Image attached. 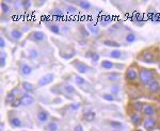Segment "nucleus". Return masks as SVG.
Wrapping results in <instances>:
<instances>
[{
	"mask_svg": "<svg viewBox=\"0 0 160 131\" xmlns=\"http://www.w3.org/2000/svg\"><path fill=\"white\" fill-rule=\"evenodd\" d=\"M139 79H140L141 83L144 85H149L153 81H155L154 73L147 68H141L139 72Z\"/></svg>",
	"mask_w": 160,
	"mask_h": 131,
	"instance_id": "nucleus-1",
	"label": "nucleus"
},
{
	"mask_svg": "<svg viewBox=\"0 0 160 131\" xmlns=\"http://www.w3.org/2000/svg\"><path fill=\"white\" fill-rule=\"evenodd\" d=\"M54 79V75L53 73H46L44 75L40 80H38V86H46L48 84H50Z\"/></svg>",
	"mask_w": 160,
	"mask_h": 131,
	"instance_id": "nucleus-2",
	"label": "nucleus"
},
{
	"mask_svg": "<svg viewBox=\"0 0 160 131\" xmlns=\"http://www.w3.org/2000/svg\"><path fill=\"white\" fill-rule=\"evenodd\" d=\"M142 112H143L144 115H146L148 117H152V116L155 115V113H156V108H155L153 105L147 103V105H144Z\"/></svg>",
	"mask_w": 160,
	"mask_h": 131,
	"instance_id": "nucleus-3",
	"label": "nucleus"
},
{
	"mask_svg": "<svg viewBox=\"0 0 160 131\" xmlns=\"http://www.w3.org/2000/svg\"><path fill=\"white\" fill-rule=\"evenodd\" d=\"M143 126L146 130L148 131H153L155 128L157 127V121L154 118H146L143 123Z\"/></svg>",
	"mask_w": 160,
	"mask_h": 131,
	"instance_id": "nucleus-4",
	"label": "nucleus"
},
{
	"mask_svg": "<svg viewBox=\"0 0 160 131\" xmlns=\"http://www.w3.org/2000/svg\"><path fill=\"white\" fill-rule=\"evenodd\" d=\"M125 77H126V79L129 80V81H134V80L138 79V72H137V69H134L133 67H129L126 70Z\"/></svg>",
	"mask_w": 160,
	"mask_h": 131,
	"instance_id": "nucleus-5",
	"label": "nucleus"
},
{
	"mask_svg": "<svg viewBox=\"0 0 160 131\" xmlns=\"http://www.w3.org/2000/svg\"><path fill=\"white\" fill-rule=\"evenodd\" d=\"M20 100H21V105H25V107H29V105H32L34 103V98L32 97V96L28 95V94L22 95Z\"/></svg>",
	"mask_w": 160,
	"mask_h": 131,
	"instance_id": "nucleus-6",
	"label": "nucleus"
},
{
	"mask_svg": "<svg viewBox=\"0 0 160 131\" xmlns=\"http://www.w3.org/2000/svg\"><path fill=\"white\" fill-rule=\"evenodd\" d=\"M73 65L76 67V69L78 70V73H85L89 69V66L86 65V64L82 63V62H74Z\"/></svg>",
	"mask_w": 160,
	"mask_h": 131,
	"instance_id": "nucleus-7",
	"label": "nucleus"
},
{
	"mask_svg": "<svg viewBox=\"0 0 160 131\" xmlns=\"http://www.w3.org/2000/svg\"><path fill=\"white\" fill-rule=\"evenodd\" d=\"M17 92H18V89H14L11 93H9L8 95H6V97H5V102L6 103L10 102L11 105H12V103L17 99V98H16V93H17Z\"/></svg>",
	"mask_w": 160,
	"mask_h": 131,
	"instance_id": "nucleus-8",
	"label": "nucleus"
},
{
	"mask_svg": "<svg viewBox=\"0 0 160 131\" xmlns=\"http://www.w3.org/2000/svg\"><path fill=\"white\" fill-rule=\"evenodd\" d=\"M31 38L33 41H35V42H41V41H43L45 38V34L41 31H35L32 33Z\"/></svg>",
	"mask_w": 160,
	"mask_h": 131,
	"instance_id": "nucleus-9",
	"label": "nucleus"
},
{
	"mask_svg": "<svg viewBox=\"0 0 160 131\" xmlns=\"http://www.w3.org/2000/svg\"><path fill=\"white\" fill-rule=\"evenodd\" d=\"M142 58H143V61L144 62H147V63H150L154 59V53L150 51H144L142 53Z\"/></svg>",
	"mask_w": 160,
	"mask_h": 131,
	"instance_id": "nucleus-10",
	"label": "nucleus"
},
{
	"mask_svg": "<svg viewBox=\"0 0 160 131\" xmlns=\"http://www.w3.org/2000/svg\"><path fill=\"white\" fill-rule=\"evenodd\" d=\"M148 89L150 93H158L160 91V85L157 81H153L152 83L148 85Z\"/></svg>",
	"mask_w": 160,
	"mask_h": 131,
	"instance_id": "nucleus-11",
	"label": "nucleus"
},
{
	"mask_svg": "<svg viewBox=\"0 0 160 131\" xmlns=\"http://www.w3.org/2000/svg\"><path fill=\"white\" fill-rule=\"evenodd\" d=\"M48 117H49V115L46 111H40L37 113V119L41 123H46L48 121Z\"/></svg>",
	"mask_w": 160,
	"mask_h": 131,
	"instance_id": "nucleus-12",
	"label": "nucleus"
},
{
	"mask_svg": "<svg viewBox=\"0 0 160 131\" xmlns=\"http://www.w3.org/2000/svg\"><path fill=\"white\" fill-rule=\"evenodd\" d=\"M10 125L13 128H19L21 127V121L18 117H13V118L10 119Z\"/></svg>",
	"mask_w": 160,
	"mask_h": 131,
	"instance_id": "nucleus-13",
	"label": "nucleus"
},
{
	"mask_svg": "<svg viewBox=\"0 0 160 131\" xmlns=\"http://www.w3.org/2000/svg\"><path fill=\"white\" fill-rule=\"evenodd\" d=\"M20 70H21V73L25 76H29L32 72V68L27 64H22L21 67H20Z\"/></svg>",
	"mask_w": 160,
	"mask_h": 131,
	"instance_id": "nucleus-14",
	"label": "nucleus"
},
{
	"mask_svg": "<svg viewBox=\"0 0 160 131\" xmlns=\"http://www.w3.org/2000/svg\"><path fill=\"white\" fill-rule=\"evenodd\" d=\"M114 66V64L112 63L111 61H108V60H104V61L101 62V67L104 68V69H112Z\"/></svg>",
	"mask_w": 160,
	"mask_h": 131,
	"instance_id": "nucleus-15",
	"label": "nucleus"
},
{
	"mask_svg": "<svg viewBox=\"0 0 160 131\" xmlns=\"http://www.w3.org/2000/svg\"><path fill=\"white\" fill-rule=\"evenodd\" d=\"M83 117H84V119H85V121H93L95 119V117H96V114L94 113V112H92V111H89V112H86V113L84 114Z\"/></svg>",
	"mask_w": 160,
	"mask_h": 131,
	"instance_id": "nucleus-16",
	"label": "nucleus"
},
{
	"mask_svg": "<svg viewBox=\"0 0 160 131\" xmlns=\"http://www.w3.org/2000/svg\"><path fill=\"white\" fill-rule=\"evenodd\" d=\"M130 119H131V123L133 125H139L140 124V121H141V116L139 115L138 113H134L130 116Z\"/></svg>",
	"mask_w": 160,
	"mask_h": 131,
	"instance_id": "nucleus-17",
	"label": "nucleus"
},
{
	"mask_svg": "<svg viewBox=\"0 0 160 131\" xmlns=\"http://www.w3.org/2000/svg\"><path fill=\"white\" fill-rule=\"evenodd\" d=\"M11 35H12V37L15 38V40H20L22 36V33L20 31H18V29H13L12 31H11Z\"/></svg>",
	"mask_w": 160,
	"mask_h": 131,
	"instance_id": "nucleus-18",
	"label": "nucleus"
},
{
	"mask_svg": "<svg viewBox=\"0 0 160 131\" xmlns=\"http://www.w3.org/2000/svg\"><path fill=\"white\" fill-rule=\"evenodd\" d=\"M22 89H25V91H27V92H33L34 91V86H33V84H31L30 82H22Z\"/></svg>",
	"mask_w": 160,
	"mask_h": 131,
	"instance_id": "nucleus-19",
	"label": "nucleus"
},
{
	"mask_svg": "<svg viewBox=\"0 0 160 131\" xmlns=\"http://www.w3.org/2000/svg\"><path fill=\"white\" fill-rule=\"evenodd\" d=\"M58 129H59V127L57 125V123H54V121H51V123H49L46 126L47 131H58Z\"/></svg>",
	"mask_w": 160,
	"mask_h": 131,
	"instance_id": "nucleus-20",
	"label": "nucleus"
},
{
	"mask_svg": "<svg viewBox=\"0 0 160 131\" xmlns=\"http://www.w3.org/2000/svg\"><path fill=\"white\" fill-rule=\"evenodd\" d=\"M120 78V73H108L107 75V79L110 80V81H115Z\"/></svg>",
	"mask_w": 160,
	"mask_h": 131,
	"instance_id": "nucleus-21",
	"label": "nucleus"
},
{
	"mask_svg": "<svg viewBox=\"0 0 160 131\" xmlns=\"http://www.w3.org/2000/svg\"><path fill=\"white\" fill-rule=\"evenodd\" d=\"M63 91L66 94H73L75 92V87L73 85H70V84H66V85L63 86Z\"/></svg>",
	"mask_w": 160,
	"mask_h": 131,
	"instance_id": "nucleus-22",
	"label": "nucleus"
},
{
	"mask_svg": "<svg viewBox=\"0 0 160 131\" xmlns=\"http://www.w3.org/2000/svg\"><path fill=\"white\" fill-rule=\"evenodd\" d=\"M121 56H122V51H121V50H117V49L112 50L111 53H110V57L112 59H118V58H121Z\"/></svg>",
	"mask_w": 160,
	"mask_h": 131,
	"instance_id": "nucleus-23",
	"label": "nucleus"
},
{
	"mask_svg": "<svg viewBox=\"0 0 160 131\" xmlns=\"http://www.w3.org/2000/svg\"><path fill=\"white\" fill-rule=\"evenodd\" d=\"M143 107H144V103H143V102L136 101V102L133 103V108H134V110H136V111H138V112L142 111V110H143Z\"/></svg>",
	"mask_w": 160,
	"mask_h": 131,
	"instance_id": "nucleus-24",
	"label": "nucleus"
},
{
	"mask_svg": "<svg viewBox=\"0 0 160 131\" xmlns=\"http://www.w3.org/2000/svg\"><path fill=\"white\" fill-rule=\"evenodd\" d=\"M78 6L84 9V10H89V9L91 8V4L89 3L88 1H80V2H78Z\"/></svg>",
	"mask_w": 160,
	"mask_h": 131,
	"instance_id": "nucleus-25",
	"label": "nucleus"
},
{
	"mask_svg": "<svg viewBox=\"0 0 160 131\" xmlns=\"http://www.w3.org/2000/svg\"><path fill=\"white\" fill-rule=\"evenodd\" d=\"M28 54H29V58L30 59H35L38 57V52H37V50H35V49H30Z\"/></svg>",
	"mask_w": 160,
	"mask_h": 131,
	"instance_id": "nucleus-26",
	"label": "nucleus"
},
{
	"mask_svg": "<svg viewBox=\"0 0 160 131\" xmlns=\"http://www.w3.org/2000/svg\"><path fill=\"white\" fill-rule=\"evenodd\" d=\"M136 35L134 34H132V33H129V34H127V36H126V42L127 43H129V44H131V43H133L134 41H136Z\"/></svg>",
	"mask_w": 160,
	"mask_h": 131,
	"instance_id": "nucleus-27",
	"label": "nucleus"
},
{
	"mask_svg": "<svg viewBox=\"0 0 160 131\" xmlns=\"http://www.w3.org/2000/svg\"><path fill=\"white\" fill-rule=\"evenodd\" d=\"M104 44L107 46H112V47H118L120 46V44H117L116 42H113V41H109V40H105Z\"/></svg>",
	"mask_w": 160,
	"mask_h": 131,
	"instance_id": "nucleus-28",
	"label": "nucleus"
},
{
	"mask_svg": "<svg viewBox=\"0 0 160 131\" xmlns=\"http://www.w3.org/2000/svg\"><path fill=\"white\" fill-rule=\"evenodd\" d=\"M102 98H104V100H106V101H114V97L113 95H111V94H104L102 95Z\"/></svg>",
	"mask_w": 160,
	"mask_h": 131,
	"instance_id": "nucleus-29",
	"label": "nucleus"
},
{
	"mask_svg": "<svg viewBox=\"0 0 160 131\" xmlns=\"http://www.w3.org/2000/svg\"><path fill=\"white\" fill-rule=\"evenodd\" d=\"M75 81H76V83L78 84V85H82V84L85 83V80H84V78H82L81 76H77V77L75 78Z\"/></svg>",
	"mask_w": 160,
	"mask_h": 131,
	"instance_id": "nucleus-30",
	"label": "nucleus"
},
{
	"mask_svg": "<svg viewBox=\"0 0 160 131\" xmlns=\"http://www.w3.org/2000/svg\"><path fill=\"white\" fill-rule=\"evenodd\" d=\"M1 9H2V12H3V13H9V12H10V6H9L5 2H2V3H1Z\"/></svg>",
	"mask_w": 160,
	"mask_h": 131,
	"instance_id": "nucleus-31",
	"label": "nucleus"
},
{
	"mask_svg": "<svg viewBox=\"0 0 160 131\" xmlns=\"http://www.w3.org/2000/svg\"><path fill=\"white\" fill-rule=\"evenodd\" d=\"M110 125L114 128V129H118V128L122 127V124H121L120 121H112L110 123Z\"/></svg>",
	"mask_w": 160,
	"mask_h": 131,
	"instance_id": "nucleus-32",
	"label": "nucleus"
},
{
	"mask_svg": "<svg viewBox=\"0 0 160 131\" xmlns=\"http://www.w3.org/2000/svg\"><path fill=\"white\" fill-rule=\"evenodd\" d=\"M49 29H50V31L53 32V33H56V34L60 33V30H59V27L58 26H54V25H53V26H50Z\"/></svg>",
	"mask_w": 160,
	"mask_h": 131,
	"instance_id": "nucleus-33",
	"label": "nucleus"
},
{
	"mask_svg": "<svg viewBox=\"0 0 160 131\" xmlns=\"http://www.w3.org/2000/svg\"><path fill=\"white\" fill-rule=\"evenodd\" d=\"M80 108V103H78V102H75V103H72L70 105V109L73 110V111H77Z\"/></svg>",
	"mask_w": 160,
	"mask_h": 131,
	"instance_id": "nucleus-34",
	"label": "nucleus"
},
{
	"mask_svg": "<svg viewBox=\"0 0 160 131\" xmlns=\"http://www.w3.org/2000/svg\"><path fill=\"white\" fill-rule=\"evenodd\" d=\"M89 29H90L94 34H98V33H99V29H98L97 27H95V28H94V26H91V25H89Z\"/></svg>",
	"mask_w": 160,
	"mask_h": 131,
	"instance_id": "nucleus-35",
	"label": "nucleus"
},
{
	"mask_svg": "<svg viewBox=\"0 0 160 131\" xmlns=\"http://www.w3.org/2000/svg\"><path fill=\"white\" fill-rule=\"evenodd\" d=\"M91 59H92L93 62H97L98 60H99V54L96 53V52H93V53H92V57H91Z\"/></svg>",
	"mask_w": 160,
	"mask_h": 131,
	"instance_id": "nucleus-36",
	"label": "nucleus"
},
{
	"mask_svg": "<svg viewBox=\"0 0 160 131\" xmlns=\"http://www.w3.org/2000/svg\"><path fill=\"white\" fill-rule=\"evenodd\" d=\"M1 67H4V65H5V53L4 52H2L1 54Z\"/></svg>",
	"mask_w": 160,
	"mask_h": 131,
	"instance_id": "nucleus-37",
	"label": "nucleus"
},
{
	"mask_svg": "<svg viewBox=\"0 0 160 131\" xmlns=\"http://www.w3.org/2000/svg\"><path fill=\"white\" fill-rule=\"evenodd\" d=\"M118 91H120V87H118L117 85H114V86H112V87H111L112 95H113V94H116V93H118Z\"/></svg>",
	"mask_w": 160,
	"mask_h": 131,
	"instance_id": "nucleus-38",
	"label": "nucleus"
},
{
	"mask_svg": "<svg viewBox=\"0 0 160 131\" xmlns=\"http://www.w3.org/2000/svg\"><path fill=\"white\" fill-rule=\"evenodd\" d=\"M22 6H24L26 10H28L29 8H30V5H31V3H30V1H22Z\"/></svg>",
	"mask_w": 160,
	"mask_h": 131,
	"instance_id": "nucleus-39",
	"label": "nucleus"
},
{
	"mask_svg": "<svg viewBox=\"0 0 160 131\" xmlns=\"http://www.w3.org/2000/svg\"><path fill=\"white\" fill-rule=\"evenodd\" d=\"M21 105V100L20 99H16L14 102L12 103V107H14V108H16V107H19V105Z\"/></svg>",
	"mask_w": 160,
	"mask_h": 131,
	"instance_id": "nucleus-40",
	"label": "nucleus"
},
{
	"mask_svg": "<svg viewBox=\"0 0 160 131\" xmlns=\"http://www.w3.org/2000/svg\"><path fill=\"white\" fill-rule=\"evenodd\" d=\"M74 131H83V127H82V126L79 124V125H77L76 127H75Z\"/></svg>",
	"mask_w": 160,
	"mask_h": 131,
	"instance_id": "nucleus-41",
	"label": "nucleus"
},
{
	"mask_svg": "<svg viewBox=\"0 0 160 131\" xmlns=\"http://www.w3.org/2000/svg\"><path fill=\"white\" fill-rule=\"evenodd\" d=\"M52 15H58V16H62V11H59V10H56L52 12Z\"/></svg>",
	"mask_w": 160,
	"mask_h": 131,
	"instance_id": "nucleus-42",
	"label": "nucleus"
},
{
	"mask_svg": "<svg viewBox=\"0 0 160 131\" xmlns=\"http://www.w3.org/2000/svg\"><path fill=\"white\" fill-rule=\"evenodd\" d=\"M0 46H1V48H4V46H5V42H4L3 37L0 38Z\"/></svg>",
	"mask_w": 160,
	"mask_h": 131,
	"instance_id": "nucleus-43",
	"label": "nucleus"
},
{
	"mask_svg": "<svg viewBox=\"0 0 160 131\" xmlns=\"http://www.w3.org/2000/svg\"><path fill=\"white\" fill-rule=\"evenodd\" d=\"M67 11H68V12H73V13H75V12H76V9L73 8V6H69Z\"/></svg>",
	"mask_w": 160,
	"mask_h": 131,
	"instance_id": "nucleus-44",
	"label": "nucleus"
},
{
	"mask_svg": "<svg viewBox=\"0 0 160 131\" xmlns=\"http://www.w3.org/2000/svg\"><path fill=\"white\" fill-rule=\"evenodd\" d=\"M136 131H143V130H141V129H137Z\"/></svg>",
	"mask_w": 160,
	"mask_h": 131,
	"instance_id": "nucleus-45",
	"label": "nucleus"
},
{
	"mask_svg": "<svg viewBox=\"0 0 160 131\" xmlns=\"http://www.w3.org/2000/svg\"><path fill=\"white\" fill-rule=\"evenodd\" d=\"M158 68H159V70H160V63H159V65H158Z\"/></svg>",
	"mask_w": 160,
	"mask_h": 131,
	"instance_id": "nucleus-46",
	"label": "nucleus"
},
{
	"mask_svg": "<svg viewBox=\"0 0 160 131\" xmlns=\"http://www.w3.org/2000/svg\"><path fill=\"white\" fill-rule=\"evenodd\" d=\"M159 111H160V107H159Z\"/></svg>",
	"mask_w": 160,
	"mask_h": 131,
	"instance_id": "nucleus-47",
	"label": "nucleus"
},
{
	"mask_svg": "<svg viewBox=\"0 0 160 131\" xmlns=\"http://www.w3.org/2000/svg\"><path fill=\"white\" fill-rule=\"evenodd\" d=\"M113 131H116V130H113Z\"/></svg>",
	"mask_w": 160,
	"mask_h": 131,
	"instance_id": "nucleus-48",
	"label": "nucleus"
},
{
	"mask_svg": "<svg viewBox=\"0 0 160 131\" xmlns=\"http://www.w3.org/2000/svg\"><path fill=\"white\" fill-rule=\"evenodd\" d=\"M159 130H160V128H159Z\"/></svg>",
	"mask_w": 160,
	"mask_h": 131,
	"instance_id": "nucleus-49",
	"label": "nucleus"
},
{
	"mask_svg": "<svg viewBox=\"0 0 160 131\" xmlns=\"http://www.w3.org/2000/svg\"><path fill=\"white\" fill-rule=\"evenodd\" d=\"M159 81H160V80H159Z\"/></svg>",
	"mask_w": 160,
	"mask_h": 131,
	"instance_id": "nucleus-50",
	"label": "nucleus"
}]
</instances>
